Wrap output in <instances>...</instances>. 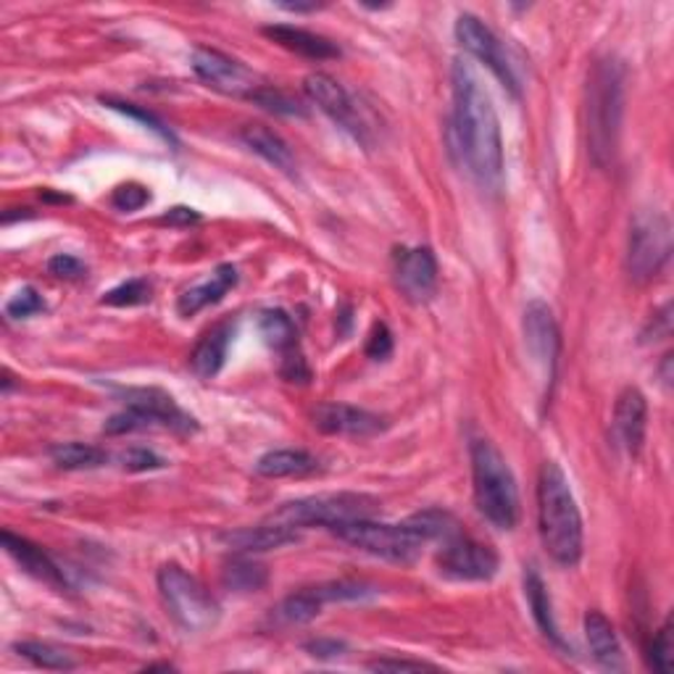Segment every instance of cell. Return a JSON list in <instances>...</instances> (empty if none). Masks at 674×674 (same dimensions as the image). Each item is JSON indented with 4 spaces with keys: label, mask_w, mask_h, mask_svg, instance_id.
<instances>
[{
    "label": "cell",
    "mask_w": 674,
    "mask_h": 674,
    "mask_svg": "<svg viewBox=\"0 0 674 674\" xmlns=\"http://www.w3.org/2000/svg\"><path fill=\"white\" fill-rule=\"evenodd\" d=\"M46 311V300L34 288H21L13 293L9 304H6V317L9 319H30L34 314Z\"/></svg>",
    "instance_id": "cell-34"
},
{
    "label": "cell",
    "mask_w": 674,
    "mask_h": 674,
    "mask_svg": "<svg viewBox=\"0 0 674 674\" xmlns=\"http://www.w3.org/2000/svg\"><path fill=\"white\" fill-rule=\"evenodd\" d=\"M525 593H527L529 608H533V616H535L537 627H541V633L546 635L551 643L564 645L562 635H558L556 620H554V604H551L548 587H546V583H543L541 575H537L535 569H529L527 575H525Z\"/></svg>",
    "instance_id": "cell-27"
},
{
    "label": "cell",
    "mask_w": 674,
    "mask_h": 674,
    "mask_svg": "<svg viewBox=\"0 0 674 674\" xmlns=\"http://www.w3.org/2000/svg\"><path fill=\"white\" fill-rule=\"evenodd\" d=\"M103 103L109 106V109H113V111H121V113H125V117H129V119L142 121V125H146L148 129H153V132L159 135V138L169 140V142H175V135H171L169 129L163 127V121H161L159 117H153V113H150V111L140 109V106L127 103V100H113V98H103Z\"/></svg>",
    "instance_id": "cell-35"
},
{
    "label": "cell",
    "mask_w": 674,
    "mask_h": 674,
    "mask_svg": "<svg viewBox=\"0 0 674 674\" xmlns=\"http://www.w3.org/2000/svg\"><path fill=\"white\" fill-rule=\"evenodd\" d=\"M232 335L235 327L227 321V325H217L200 337L196 350H192L190 356V367L200 379H214L219 375L227 361V350L229 343H232Z\"/></svg>",
    "instance_id": "cell-22"
},
{
    "label": "cell",
    "mask_w": 674,
    "mask_h": 674,
    "mask_svg": "<svg viewBox=\"0 0 674 674\" xmlns=\"http://www.w3.org/2000/svg\"><path fill=\"white\" fill-rule=\"evenodd\" d=\"M369 670H435V664L414 662V658H375L369 662Z\"/></svg>",
    "instance_id": "cell-44"
},
{
    "label": "cell",
    "mask_w": 674,
    "mask_h": 674,
    "mask_svg": "<svg viewBox=\"0 0 674 674\" xmlns=\"http://www.w3.org/2000/svg\"><path fill=\"white\" fill-rule=\"evenodd\" d=\"M0 543H3L6 554H9L13 562H17L21 569L27 572V575H32L34 579H40V583H46L50 587H67V579H63V572L59 569V564H56L53 558H50L40 546H34L32 541H27V537L13 535V533H9V529H3Z\"/></svg>",
    "instance_id": "cell-19"
},
{
    "label": "cell",
    "mask_w": 674,
    "mask_h": 674,
    "mask_svg": "<svg viewBox=\"0 0 674 674\" xmlns=\"http://www.w3.org/2000/svg\"><path fill=\"white\" fill-rule=\"evenodd\" d=\"M264 34L269 40H275L277 46H283L285 50H293V53L304 56V59L311 61H327V59H337L340 56V48L335 46L333 40L321 38L317 32H308L304 27H293V24H271L264 27Z\"/></svg>",
    "instance_id": "cell-21"
},
{
    "label": "cell",
    "mask_w": 674,
    "mask_h": 674,
    "mask_svg": "<svg viewBox=\"0 0 674 674\" xmlns=\"http://www.w3.org/2000/svg\"><path fill=\"white\" fill-rule=\"evenodd\" d=\"M672 256V225L662 211H641L630 225L627 271L635 283H648Z\"/></svg>",
    "instance_id": "cell-8"
},
{
    "label": "cell",
    "mask_w": 674,
    "mask_h": 674,
    "mask_svg": "<svg viewBox=\"0 0 674 674\" xmlns=\"http://www.w3.org/2000/svg\"><path fill=\"white\" fill-rule=\"evenodd\" d=\"M648 662L656 672H662V674L672 670V625H670V622H666V625L658 630L654 643H651Z\"/></svg>",
    "instance_id": "cell-37"
},
{
    "label": "cell",
    "mask_w": 674,
    "mask_h": 674,
    "mask_svg": "<svg viewBox=\"0 0 674 674\" xmlns=\"http://www.w3.org/2000/svg\"><path fill=\"white\" fill-rule=\"evenodd\" d=\"M672 335V304H664L643 329V343H656Z\"/></svg>",
    "instance_id": "cell-42"
},
{
    "label": "cell",
    "mask_w": 674,
    "mask_h": 674,
    "mask_svg": "<svg viewBox=\"0 0 674 674\" xmlns=\"http://www.w3.org/2000/svg\"><path fill=\"white\" fill-rule=\"evenodd\" d=\"M456 533V519L440 508H427V512L408 516L400 525H385L371 516V519H350L333 527V535L340 537L343 543L393 564H412L427 543L446 541Z\"/></svg>",
    "instance_id": "cell-2"
},
{
    "label": "cell",
    "mask_w": 674,
    "mask_h": 674,
    "mask_svg": "<svg viewBox=\"0 0 674 674\" xmlns=\"http://www.w3.org/2000/svg\"><path fill=\"white\" fill-rule=\"evenodd\" d=\"M279 375H283V379H288V383L306 385L308 379H311V369H308L304 354H300L298 348H293V350H288V354H283Z\"/></svg>",
    "instance_id": "cell-39"
},
{
    "label": "cell",
    "mask_w": 674,
    "mask_h": 674,
    "mask_svg": "<svg viewBox=\"0 0 674 674\" xmlns=\"http://www.w3.org/2000/svg\"><path fill=\"white\" fill-rule=\"evenodd\" d=\"M250 100L261 106L264 111L279 113V117H306V109L298 103L296 98H290L288 92L271 88V85H264V88L258 90Z\"/></svg>",
    "instance_id": "cell-32"
},
{
    "label": "cell",
    "mask_w": 674,
    "mask_h": 674,
    "mask_svg": "<svg viewBox=\"0 0 674 674\" xmlns=\"http://www.w3.org/2000/svg\"><path fill=\"white\" fill-rule=\"evenodd\" d=\"M364 354H367L371 361H385V358L393 354V333L387 329L385 321H377V325L371 327Z\"/></svg>",
    "instance_id": "cell-38"
},
{
    "label": "cell",
    "mask_w": 674,
    "mask_h": 674,
    "mask_svg": "<svg viewBox=\"0 0 674 674\" xmlns=\"http://www.w3.org/2000/svg\"><path fill=\"white\" fill-rule=\"evenodd\" d=\"M537 525L548 556L562 566H577L583 558V516H579L569 479L556 462H546L537 479Z\"/></svg>",
    "instance_id": "cell-3"
},
{
    "label": "cell",
    "mask_w": 674,
    "mask_h": 674,
    "mask_svg": "<svg viewBox=\"0 0 674 674\" xmlns=\"http://www.w3.org/2000/svg\"><path fill=\"white\" fill-rule=\"evenodd\" d=\"M221 583H225L229 591L256 593L269 583V572H267V566L254 562V558L240 556V558H235L232 564H227L225 575H221Z\"/></svg>",
    "instance_id": "cell-30"
},
{
    "label": "cell",
    "mask_w": 674,
    "mask_h": 674,
    "mask_svg": "<svg viewBox=\"0 0 674 674\" xmlns=\"http://www.w3.org/2000/svg\"><path fill=\"white\" fill-rule=\"evenodd\" d=\"M156 583H159L163 608L185 633H206L219 622V604L209 587L179 564H163Z\"/></svg>",
    "instance_id": "cell-6"
},
{
    "label": "cell",
    "mask_w": 674,
    "mask_h": 674,
    "mask_svg": "<svg viewBox=\"0 0 674 674\" xmlns=\"http://www.w3.org/2000/svg\"><path fill=\"white\" fill-rule=\"evenodd\" d=\"M472 483L479 514L498 529H514L519 522V490L504 454L490 440L472 443Z\"/></svg>",
    "instance_id": "cell-5"
},
{
    "label": "cell",
    "mask_w": 674,
    "mask_h": 674,
    "mask_svg": "<svg viewBox=\"0 0 674 674\" xmlns=\"http://www.w3.org/2000/svg\"><path fill=\"white\" fill-rule=\"evenodd\" d=\"M198 211L188 209V206H177V209H171L169 214H163L161 221H167V225H190V221H198Z\"/></svg>",
    "instance_id": "cell-45"
},
{
    "label": "cell",
    "mask_w": 674,
    "mask_h": 674,
    "mask_svg": "<svg viewBox=\"0 0 674 674\" xmlns=\"http://www.w3.org/2000/svg\"><path fill=\"white\" fill-rule=\"evenodd\" d=\"M456 40L466 53L475 56L479 63H485V67L498 77L504 88L512 90L514 96H519V82H516L504 42L496 38V32H493L485 21L472 17V13H462V17L456 19Z\"/></svg>",
    "instance_id": "cell-12"
},
{
    "label": "cell",
    "mask_w": 674,
    "mask_h": 674,
    "mask_svg": "<svg viewBox=\"0 0 674 674\" xmlns=\"http://www.w3.org/2000/svg\"><path fill=\"white\" fill-rule=\"evenodd\" d=\"M150 300V283L148 279H129V283H121L117 288L103 293V304L106 306H140Z\"/></svg>",
    "instance_id": "cell-33"
},
{
    "label": "cell",
    "mask_w": 674,
    "mask_h": 674,
    "mask_svg": "<svg viewBox=\"0 0 674 674\" xmlns=\"http://www.w3.org/2000/svg\"><path fill=\"white\" fill-rule=\"evenodd\" d=\"M306 651L314 658H337V656L346 654V643L329 641V637H317V641L306 643Z\"/></svg>",
    "instance_id": "cell-43"
},
{
    "label": "cell",
    "mask_w": 674,
    "mask_h": 674,
    "mask_svg": "<svg viewBox=\"0 0 674 674\" xmlns=\"http://www.w3.org/2000/svg\"><path fill=\"white\" fill-rule=\"evenodd\" d=\"M450 85H454V127H450L454 150L479 188L498 190L504 182V140L490 92L485 90L472 63L464 59L454 61Z\"/></svg>",
    "instance_id": "cell-1"
},
{
    "label": "cell",
    "mask_w": 674,
    "mask_h": 674,
    "mask_svg": "<svg viewBox=\"0 0 674 674\" xmlns=\"http://www.w3.org/2000/svg\"><path fill=\"white\" fill-rule=\"evenodd\" d=\"M585 637L595 662L606 670H622V645L612 622L601 612L585 614Z\"/></svg>",
    "instance_id": "cell-25"
},
{
    "label": "cell",
    "mask_w": 674,
    "mask_h": 674,
    "mask_svg": "<svg viewBox=\"0 0 674 674\" xmlns=\"http://www.w3.org/2000/svg\"><path fill=\"white\" fill-rule=\"evenodd\" d=\"M121 466H125L127 472H150L161 469L163 458L148 448H129L127 454H121Z\"/></svg>",
    "instance_id": "cell-40"
},
{
    "label": "cell",
    "mask_w": 674,
    "mask_h": 674,
    "mask_svg": "<svg viewBox=\"0 0 674 674\" xmlns=\"http://www.w3.org/2000/svg\"><path fill=\"white\" fill-rule=\"evenodd\" d=\"M298 541V529L277 525V522H264L256 527H240V529H227L219 535V543L225 548L232 551L238 556H250V554H264V551L290 546Z\"/></svg>",
    "instance_id": "cell-18"
},
{
    "label": "cell",
    "mask_w": 674,
    "mask_h": 674,
    "mask_svg": "<svg viewBox=\"0 0 674 674\" xmlns=\"http://www.w3.org/2000/svg\"><path fill=\"white\" fill-rule=\"evenodd\" d=\"M645 427H648V404L637 387H625L614 406V443L627 456L641 454L645 443Z\"/></svg>",
    "instance_id": "cell-16"
},
{
    "label": "cell",
    "mask_w": 674,
    "mask_h": 674,
    "mask_svg": "<svg viewBox=\"0 0 674 674\" xmlns=\"http://www.w3.org/2000/svg\"><path fill=\"white\" fill-rule=\"evenodd\" d=\"M192 71H196L209 88L232 98L250 100L267 85L256 71H250L246 63H240L238 59H232V56L214 48H196V53H192Z\"/></svg>",
    "instance_id": "cell-10"
},
{
    "label": "cell",
    "mask_w": 674,
    "mask_h": 674,
    "mask_svg": "<svg viewBox=\"0 0 674 674\" xmlns=\"http://www.w3.org/2000/svg\"><path fill=\"white\" fill-rule=\"evenodd\" d=\"M625 117V69L616 59L598 61L587 80V153L595 167H608L616 156Z\"/></svg>",
    "instance_id": "cell-4"
},
{
    "label": "cell",
    "mask_w": 674,
    "mask_h": 674,
    "mask_svg": "<svg viewBox=\"0 0 674 674\" xmlns=\"http://www.w3.org/2000/svg\"><path fill=\"white\" fill-rule=\"evenodd\" d=\"M304 88H306V96L311 98V103H317L337 127L346 129V132L356 142L369 146L367 121H364L361 111H358V103L354 100V96H350V92L343 88L335 77L325 75V71H314V75L306 77Z\"/></svg>",
    "instance_id": "cell-11"
},
{
    "label": "cell",
    "mask_w": 674,
    "mask_h": 674,
    "mask_svg": "<svg viewBox=\"0 0 674 674\" xmlns=\"http://www.w3.org/2000/svg\"><path fill=\"white\" fill-rule=\"evenodd\" d=\"M258 333H261L264 343L271 350H279V354H288V350L298 348V329L296 321L290 319L288 311L283 308H267L258 319Z\"/></svg>",
    "instance_id": "cell-28"
},
{
    "label": "cell",
    "mask_w": 674,
    "mask_h": 674,
    "mask_svg": "<svg viewBox=\"0 0 674 674\" xmlns=\"http://www.w3.org/2000/svg\"><path fill=\"white\" fill-rule=\"evenodd\" d=\"M50 458L59 469L80 472V469H98L109 462V454L98 446H85V443H61V446L50 448Z\"/></svg>",
    "instance_id": "cell-29"
},
{
    "label": "cell",
    "mask_w": 674,
    "mask_h": 674,
    "mask_svg": "<svg viewBox=\"0 0 674 674\" xmlns=\"http://www.w3.org/2000/svg\"><path fill=\"white\" fill-rule=\"evenodd\" d=\"M148 200H150V192L146 188H142V185H135V182L121 185V188L113 190V196H111L113 209L125 211V214L140 211L142 206L148 204Z\"/></svg>",
    "instance_id": "cell-36"
},
{
    "label": "cell",
    "mask_w": 674,
    "mask_h": 674,
    "mask_svg": "<svg viewBox=\"0 0 674 674\" xmlns=\"http://www.w3.org/2000/svg\"><path fill=\"white\" fill-rule=\"evenodd\" d=\"M379 512V500L367 493H325V496H308L279 506L269 522L277 525L306 529L343 525L350 519H371Z\"/></svg>",
    "instance_id": "cell-7"
},
{
    "label": "cell",
    "mask_w": 674,
    "mask_h": 674,
    "mask_svg": "<svg viewBox=\"0 0 674 674\" xmlns=\"http://www.w3.org/2000/svg\"><path fill=\"white\" fill-rule=\"evenodd\" d=\"M498 564L500 562L496 551L462 533L446 537L440 554H437L440 575L458 579V583H485V579H493L498 575Z\"/></svg>",
    "instance_id": "cell-9"
},
{
    "label": "cell",
    "mask_w": 674,
    "mask_h": 674,
    "mask_svg": "<svg viewBox=\"0 0 674 674\" xmlns=\"http://www.w3.org/2000/svg\"><path fill=\"white\" fill-rule=\"evenodd\" d=\"M13 651H17L19 656L30 658V662H34L38 666H42V670H75L77 666V658L67 654V651L56 648V645L50 643H40V641H24V643H17L13 645Z\"/></svg>",
    "instance_id": "cell-31"
},
{
    "label": "cell",
    "mask_w": 674,
    "mask_h": 674,
    "mask_svg": "<svg viewBox=\"0 0 674 674\" xmlns=\"http://www.w3.org/2000/svg\"><path fill=\"white\" fill-rule=\"evenodd\" d=\"M319 469L317 456L300 448H277L264 454L256 462V475L267 479H283V477H306Z\"/></svg>",
    "instance_id": "cell-23"
},
{
    "label": "cell",
    "mask_w": 674,
    "mask_h": 674,
    "mask_svg": "<svg viewBox=\"0 0 674 674\" xmlns=\"http://www.w3.org/2000/svg\"><path fill=\"white\" fill-rule=\"evenodd\" d=\"M238 269H235L232 264H221L209 277H204L200 283H196L179 296L177 311L182 314V317H192V314L204 311L206 306L219 304V300L238 285Z\"/></svg>",
    "instance_id": "cell-20"
},
{
    "label": "cell",
    "mask_w": 674,
    "mask_h": 674,
    "mask_svg": "<svg viewBox=\"0 0 674 674\" xmlns=\"http://www.w3.org/2000/svg\"><path fill=\"white\" fill-rule=\"evenodd\" d=\"M522 329H525L529 358H533L535 367L541 369L543 383L551 387L556 379L558 356H562V333H558L556 317L554 311H551V306L543 304V300H533V304L525 308Z\"/></svg>",
    "instance_id": "cell-13"
},
{
    "label": "cell",
    "mask_w": 674,
    "mask_h": 674,
    "mask_svg": "<svg viewBox=\"0 0 674 674\" xmlns=\"http://www.w3.org/2000/svg\"><path fill=\"white\" fill-rule=\"evenodd\" d=\"M311 422L319 433L346 437H369L385 427L383 417L348 404H319L311 412Z\"/></svg>",
    "instance_id": "cell-17"
},
{
    "label": "cell",
    "mask_w": 674,
    "mask_h": 674,
    "mask_svg": "<svg viewBox=\"0 0 674 674\" xmlns=\"http://www.w3.org/2000/svg\"><path fill=\"white\" fill-rule=\"evenodd\" d=\"M279 9L290 11V13H306V11H317L321 6L317 3H279Z\"/></svg>",
    "instance_id": "cell-46"
},
{
    "label": "cell",
    "mask_w": 674,
    "mask_h": 674,
    "mask_svg": "<svg viewBox=\"0 0 674 674\" xmlns=\"http://www.w3.org/2000/svg\"><path fill=\"white\" fill-rule=\"evenodd\" d=\"M396 285L414 304H425L437 288V258L429 248H398L396 250Z\"/></svg>",
    "instance_id": "cell-15"
},
{
    "label": "cell",
    "mask_w": 674,
    "mask_h": 674,
    "mask_svg": "<svg viewBox=\"0 0 674 674\" xmlns=\"http://www.w3.org/2000/svg\"><path fill=\"white\" fill-rule=\"evenodd\" d=\"M48 271L53 277H59V279H80V277L88 275V267H85V264L77 256L59 254V256H53L48 261Z\"/></svg>",
    "instance_id": "cell-41"
},
{
    "label": "cell",
    "mask_w": 674,
    "mask_h": 674,
    "mask_svg": "<svg viewBox=\"0 0 674 674\" xmlns=\"http://www.w3.org/2000/svg\"><path fill=\"white\" fill-rule=\"evenodd\" d=\"M240 140H242V146L254 150L256 156H261L264 161H269L275 169L288 171V175L296 171V159H293V150L288 148V142L279 138L277 132H271L269 127H264V125L242 127Z\"/></svg>",
    "instance_id": "cell-24"
},
{
    "label": "cell",
    "mask_w": 674,
    "mask_h": 674,
    "mask_svg": "<svg viewBox=\"0 0 674 674\" xmlns=\"http://www.w3.org/2000/svg\"><path fill=\"white\" fill-rule=\"evenodd\" d=\"M125 404L140 414L146 427H169L175 433H196L198 422L190 417L188 412H182L175 404V398L169 393L159 390V387H129L121 393Z\"/></svg>",
    "instance_id": "cell-14"
},
{
    "label": "cell",
    "mask_w": 674,
    "mask_h": 674,
    "mask_svg": "<svg viewBox=\"0 0 674 674\" xmlns=\"http://www.w3.org/2000/svg\"><path fill=\"white\" fill-rule=\"evenodd\" d=\"M321 606H325V598H321L317 587H304V591L290 593L288 598L279 601V604L271 608L269 620L275 622L277 627L308 625V622L317 620L321 614Z\"/></svg>",
    "instance_id": "cell-26"
}]
</instances>
